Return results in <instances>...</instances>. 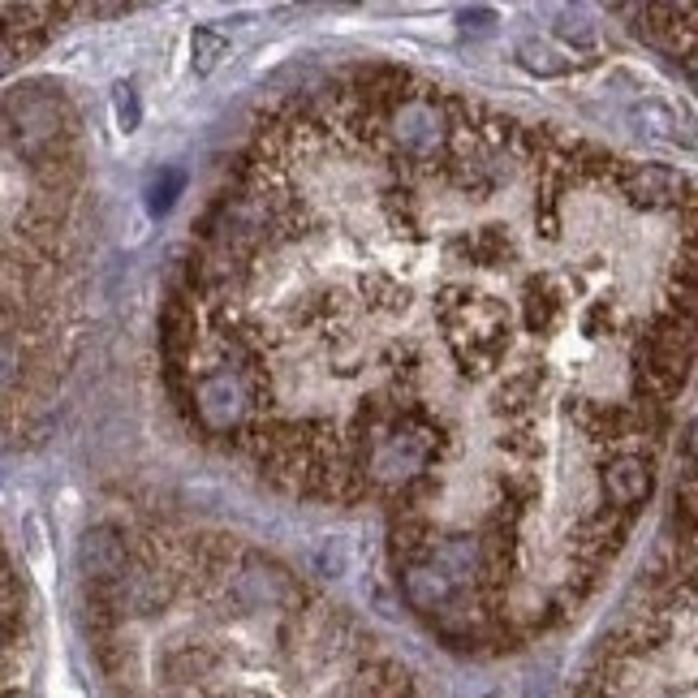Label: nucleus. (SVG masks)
Here are the masks:
<instances>
[{
	"instance_id": "nucleus-11",
	"label": "nucleus",
	"mask_w": 698,
	"mask_h": 698,
	"mask_svg": "<svg viewBox=\"0 0 698 698\" xmlns=\"http://www.w3.org/2000/svg\"><path fill=\"white\" fill-rule=\"evenodd\" d=\"M444 177H449V186H453L457 195H466V199H488L491 186H496V177H491L479 160H449V164H444Z\"/></svg>"
},
{
	"instance_id": "nucleus-2",
	"label": "nucleus",
	"mask_w": 698,
	"mask_h": 698,
	"mask_svg": "<svg viewBox=\"0 0 698 698\" xmlns=\"http://www.w3.org/2000/svg\"><path fill=\"white\" fill-rule=\"evenodd\" d=\"M621 199L638 211H682L686 199L695 195L686 186V177L677 168H664V164H626L621 182H617Z\"/></svg>"
},
{
	"instance_id": "nucleus-23",
	"label": "nucleus",
	"mask_w": 698,
	"mask_h": 698,
	"mask_svg": "<svg viewBox=\"0 0 698 698\" xmlns=\"http://www.w3.org/2000/svg\"><path fill=\"white\" fill-rule=\"evenodd\" d=\"M86 13L91 18H121V13H130V4H91Z\"/></svg>"
},
{
	"instance_id": "nucleus-9",
	"label": "nucleus",
	"mask_w": 698,
	"mask_h": 698,
	"mask_svg": "<svg viewBox=\"0 0 698 698\" xmlns=\"http://www.w3.org/2000/svg\"><path fill=\"white\" fill-rule=\"evenodd\" d=\"M449 255H466V264H475V268H504L517 259V246H513L504 224H484V229L449 242Z\"/></svg>"
},
{
	"instance_id": "nucleus-16",
	"label": "nucleus",
	"mask_w": 698,
	"mask_h": 698,
	"mask_svg": "<svg viewBox=\"0 0 698 698\" xmlns=\"http://www.w3.org/2000/svg\"><path fill=\"white\" fill-rule=\"evenodd\" d=\"M496 491H500V500H509V504H517V509H526L535 496H539V479L531 475V470H504L500 479H496Z\"/></svg>"
},
{
	"instance_id": "nucleus-1",
	"label": "nucleus",
	"mask_w": 698,
	"mask_h": 698,
	"mask_svg": "<svg viewBox=\"0 0 698 698\" xmlns=\"http://www.w3.org/2000/svg\"><path fill=\"white\" fill-rule=\"evenodd\" d=\"M435 319L444 328V346L457 371L470 380H488L513 346V311L466 284H444L435 298Z\"/></svg>"
},
{
	"instance_id": "nucleus-8",
	"label": "nucleus",
	"mask_w": 698,
	"mask_h": 698,
	"mask_svg": "<svg viewBox=\"0 0 698 698\" xmlns=\"http://www.w3.org/2000/svg\"><path fill=\"white\" fill-rule=\"evenodd\" d=\"M565 319V289L552 277H526L522 284V328L535 337H548Z\"/></svg>"
},
{
	"instance_id": "nucleus-6",
	"label": "nucleus",
	"mask_w": 698,
	"mask_h": 698,
	"mask_svg": "<svg viewBox=\"0 0 698 698\" xmlns=\"http://www.w3.org/2000/svg\"><path fill=\"white\" fill-rule=\"evenodd\" d=\"M539 393H544V367L522 362V367L504 371V380L496 384V393H491V415L504 422H526L531 410H535V402H539Z\"/></svg>"
},
{
	"instance_id": "nucleus-12",
	"label": "nucleus",
	"mask_w": 698,
	"mask_h": 698,
	"mask_svg": "<svg viewBox=\"0 0 698 698\" xmlns=\"http://www.w3.org/2000/svg\"><path fill=\"white\" fill-rule=\"evenodd\" d=\"M358 289H362V302H367L371 311H380V315H397V311L410 306L406 293L397 289V280L384 277V272H367V277L358 280Z\"/></svg>"
},
{
	"instance_id": "nucleus-21",
	"label": "nucleus",
	"mask_w": 698,
	"mask_h": 698,
	"mask_svg": "<svg viewBox=\"0 0 698 698\" xmlns=\"http://www.w3.org/2000/svg\"><path fill=\"white\" fill-rule=\"evenodd\" d=\"M557 35L569 48H578V53H591V48H595V31H591L582 18H569V13H565L557 22Z\"/></svg>"
},
{
	"instance_id": "nucleus-4",
	"label": "nucleus",
	"mask_w": 698,
	"mask_h": 698,
	"mask_svg": "<svg viewBox=\"0 0 698 698\" xmlns=\"http://www.w3.org/2000/svg\"><path fill=\"white\" fill-rule=\"evenodd\" d=\"M78 569H82L86 586H117L135 569L126 535L117 526H91L78 539Z\"/></svg>"
},
{
	"instance_id": "nucleus-19",
	"label": "nucleus",
	"mask_w": 698,
	"mask_h": 698,
	"mask_svg": "<svg viewBox=\"0 0 698 698\" xmlns=\"http://www.w3.org/2000/svg\"><path fill=\"white\" fill-rule=\"evenodd\" d=\"M517 61H522V70L531 73H565V61H557V53L552 48H544V44H522L517 48Z\"/></svg>"
},
{
	"instance_id": "nucleus-7",
	"label": "nucleus",
	"mask_w": 698,
	"mask_h": 698,
	"mask_svg": "<svg viewBox=\"0 0 698 698\" xmlns=\"http://www.w3.org/2000/svg\"><path fill=\"white\" fill-rule=\"evenodd\" d=\"M402 595H406V604H410L415 613L431 617V613H444V608L457 600V582L431 557L427 565H415V569L402 573Z\"/></svg>"
},
{
	"instance_id": "nucleus-24",
	"label": "nucleus",
	"mask_w": 698,
	"mask_h": 698,
	"mask_svg": "<svg viewBox=\"0 0 698 698\" xmlns=\"http://www.w3.org/2000/svg\"><path fill=\"white\" fill-rule=\"evenodd\" d=\"M484 698H496V695H484Z\"/></svg>"
},
{
	"instance_id": "nucleus-10",
	"label": "nucleus",
	"mask_w": 698,
	"mask_h": 698,
	"mask_svg": "<svg viewBox=\"0 0 698 698\" xmlns=\"http://www.w3.org/2000/svg\"><path fill=\"white\" fill-rule=\"evenodd\" d=\"M496 453L504 457V462H513V466H531V462H539V453H544V440H539V431H535V422H509L500 435H496Z\"/></svg>"
},
{
	"instance_id": "nucleus-14",
	"label": "nucleus",
	"mask_w": 698,
	"mask_h": 698,
	"mask_svg": "<svg viewBox=\"0 0 698 698\" xmlns=\"http://www.w3.org/2000/svg\"><path fill=\"white\" fill-rule=\"evenodd\" d=\"M186 190V173L182 168H160L147 186V211L151 216H164V211L177 203V195Z\"/></svg>"
},
{
	"instance_id": "nucleus-15",
	"label": "nucleus",
	"mask_w": 698,
	"mask_h": 698,
	"mask_svg": "<svg viewBox=\"0 0 698 698\" xmlns=\"http://www.w3.org/2000/svg\"><path fill=\"white\" fill-rule=\"evenodd\" d=\"M380 203H384V216H388L393 229H419V199H415V190L388 186V190L380 195Z\"/></svg>"
},
{
	"instance_id": "nucleus-20",
	"label": "nucleus",
	"mask_w": 698,
	"mask_h": 698,
	"mask_svg": "<svg viewBox=\"0 0 698 698\" xmlns=\"http://www.w3.org/2000/svg\"><path fill=\"white\" fill-rule=\"evenodd\" d=\"M48 35H53V31H4V53H9V61L35 57V53L48 44Z\"/></svg>"
},
{
	"instance_id": "nucleus-22",
	"label": "nucleus",
	"mask_w": 698,
	"mask_h": 698,
	"mask_svg": "<svg viewBox=\"0 0 698 698\" xmlns=\"http://www.w3.org/2000/svg\"><path fill=\"white\" fill-rule=\"evenodd\" d=\"M582 333H586V337H604V333H613V306H608L604 298H595V302L582 311Z\"/></svg>"
},
{
	"instance_id": "nucleus-18",
	"label": "nucleus",
	"mask_w": 698,
	"mask_h": 698,
	"mask_svg": "<svg viewBox=\"0 0 698 698\" xmlns=\"http://www.w3.org/2000/svg\"><path fill=\"white\" fill-rule=\"evenodd\" d=\"M113 117H117V126H121L126 135L139 130L142 104H139V91H135L130 82H117V86H113Z\"/></svg>"
},
{
	"instance_id": "nucleus-5",
	"label": "nucleus",
	"mask_w": 698,
	"mask_h": 698,
	"mask_svg": "<svg viewBox=\"0 0 698 698\" xmlns=\"http://www.w3.org/2000/svg\"><path fill=\"white\" fill-rule=\"evenodd\" d=\"M440 526L427 517V513H402V517H393V526H388V552L393 560L402 565V573L406 569H415V565H427V560L440 552Z\"/></svg>"
},
{
	"instance_id": "nucleus-13",
	"label": "nucleus",
	"mask_w": 698,
	"mask_h": 698,
	"mask_svg": "<svg viewBox=\"0 0 698 698\" xmlns=\"http://www.w3.org/2000/svg\"><path fill=\"white\" fill-rule=\"evenodd\" d=\"M220 57H229V39L216 26H195V35H190V66H195V73H211L220 66Z\"/></svg>"
},
{
	"instance_id": "nucleus-3",
	"label": "nucleus",
	"mask_w": 698,
	"mask_h": 698,
	"mask_svg": "<svg viewBox=\"0 0 698 698\" xmlns=\"http://www.w3.org/2000/svg\"><path fill=\"white\" fill-rule=\"evenodd\" d=\"M600 488L608 496V504L613 509H621V513H638L647 500H651V491H655V457L651 453H613L604 466H600Z\"/></svg>"
},
{
	"instance_id": "nucleus-17",
	"label": "nucleus",
	"mask_w": 698,
	"mask_h": 698,
	"mask_svg": "<svg viewBox=\"0 0 698 698\" xmlns=\"http://www.w3.org/2000/svg\"><path fill=\"white\" fill-rule=\"evenodd\" d=\"M315 569L328 573V578H341L349 569V539H341V535L319 539V544H315Z\"/></svg>"
}]
</instances>
